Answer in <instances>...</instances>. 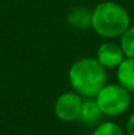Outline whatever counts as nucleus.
<instances>
[{
    "label": "nucleus",
    "mask_w": 134,
    "mask_h": 135,
    "mask_svg": "<svg viewBox=\"0 0 134 135\" xmlns=\"http://www.w3.org/2000/svg\"><path fill=\"white\" fill-rule=\"evenodd\" d=\"M107 68L96 58H80L70 67L68 81L74 92L84 98H95L100 89L107 84Z\"/></svg>",
    "instance_id": "nucleus-1"
},
{
    "label": "nucleus",
    "mask_w": 134,
    "mask_h": 135,
    "mask_svg": "<svg viewBox=\"0 0 134 135\" xmlns=\"http://www.w3.org/2000/svg\"><path fill=\"white\" fill-rule=\"evenodd\" d=\"M130 26V16L125 7L116 1H103L92 11L91 28L101 37L120 38Z\"/></svg>",
    "instance_id": "nucleus-2"
},
{
    "label": "nucleus",
    "mask_w": 134,
    "mask_h": 135,
    "mask_svg": "<svg viewBox=\"0 0 134 135\" xmlns=\"http://www.w3.org/2000/svg\"><path fill=\"white\" fill-rule=\"evenodd\" d=\"M95 100L104 115L118 117L129 109L132 104V93L118 83L117 84L107 83L95 96Z\"/></svg>",
    "instance_id": "nucleus-3"
},
{
    "label": "nucleus",
    "mask_w": 134,
    "mask_h": 135,
    "mask_svg": "<svg viewBox=\"0 0 134 135\" xmlns=\"http://www.w3.org/2000/svg\"><path fill=\"white\" fill-rule=\"evenodd\" d=\"M83 97L76 92H66L62 93L55 104H54V113L55 115L63 122H72L79 118V113L82 109Z\"/></svg>",
    "instance_id": "nucleus-4"
},
{
    "label": "nucleus",
    "mask_w": 134,
    "mask_h": 135,
    "mask_svg": "<svg viewBox=\"0 0 134 135\" xmlns=\"http://www.w3.org/2000/svg\"><path fill=\"white\" fill-rule=\"evenodd\" d=\"M95 58L104 68H117L125 59V55L120 44L107 41L97 47Z\"/></svg>",
    "instance_id": "nucleus-5"
},
{
    "label": "nucleus",
    "mask_w": 134,
    "mask_h": 135,
    "mask_svg": "<svg viewBox=\"0 0 134 135\" xmlns=\"http://www.w3.org/2000/svg\"><path fill=\"white\" fill-rule=\"evenodd\" d=\"M104 114L101 113L97 102L95 98H86L82 104V109L79 113V121L89 127H96L99 123H101Z\"/></svg>",
    "instance_id": "nucleus-6"
},
{
    "label": "nucleus",
    "mask_w": 134,
    "mask_h": 135,
    "mask_svg": "<svg viewBox=\"0 0 134 135\" xmlns=\"http://www.w3.org/2000/svg\"><path fill=\"white\" fill-rule=\"evenodd\" d=\"M116 70L118 84L134 93V58H125Z\"/></svg>",
    "instance_id": "nucleus-7"
},
{
    "label": "nucleus",
    "mask_w": 134,
    "mask_h": 135,
    "mask_svg": "<svg viewBox=\"0 0 134 135\" xmlns=\"http://www.w3.org/2000/svg\"><path fill=\"white\" fill-rule=\"evenodd\" d=\"M67 22L78 30H86L92 25V11L87 7H75L68 12Z\"/></svg>",
    "instance_id": "nucleus-8"
},
{
    "label": "nucleus",
    "mask_w": 134,
    "mask_h": 135,
    "mask_svg": "<svg viewBox=\"0 0 134 135\" xmlns=\"http://www.w3.org/2000/svg\"><path fill=\"white\" fill-rule=\"evenodd\" d=\"M120 38V46L124 51L125 58H134V25H130Z\"/></svg>",
    "instance_id": "nucleus-9"
},
{
    "label": "nucleus",
    "mask_w": 134,
    "mask_h": 135,
    "mask_svg": "<svg viewBox=\"0 0 134 135\" xmlns=\"http://www.w3.org/2000/svg\"><path fill=\"white\" fill-rule=\"evenodd\" d=\"M92 135H126L125 131L114 122L112 121H105V122H101L99 123Z\"/></svg>",
    "instance_id": "nucleus-10"
},
{
    "label": "nucleus",
    "mask_w": 134,
    "mask_h": 135,
    "mask_svg": "<svg viewBox=\"0 0 134 135\" xmlns=\"http://www.w3.org/2000/svg\"><path fill=\"white\" fill-rule=\"evenodd\" d=\"M126 135H134V112L130 114V117L128 118V122H126Z\"/></svg>",
    "instance_id": "nucleus-11"
}]
</instances>
